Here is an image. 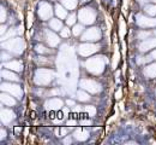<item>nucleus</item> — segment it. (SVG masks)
<instances>
[{
    "instance_id": "4",
    "label": "nucleus",
    "mask_w": 156,
    "mask_h": 145,
    "mask_svg": "<svg viewBox=\"0 0 156 145\" xmlns=\"http://www.w3.org/2000/svg\"><path fill=\"white\" fill-rule=\"evenodd\" d=\"M78 18L84 24H91L95 21V12L93 9H88V7L82 9L78 13Z\"/></svg>"
},
{
    "instance_id": "35",
    "label": "nucleus",
    "mask_w": 156,
    "mask_h": 145,
    "mask_svg": "<svg viewBox=\"0 0 156 145\" xmlns=\"http://www.w3.org/2000/svg\"><path fill=\"white\" fill-rule=\"evenodd\" d=\"M6 137V132H5V129H1V139H4Z\"/></svg>"
},
{
    "instance_id": "10",
    "label": "nucleus",
    "mask_w": 156,
    "mask_h": 145,
    "mask_svg": "<svg viewBox=\"0 0 156 145\" xmlns=\"http://www.w3.org/2000/svg\"><path fill=\"white\" fill-rule=\"evenodd\" d=\"M137 23H138L142 28H151V27H155L156 25V20L145 17V16H143V15H139V16L137 17Z\"/></svg>"
},
{
    "instance_id": "7",
    "label": "nucleus",
    "mask_w": 156,
    "mask_h": 145,
    "mask_svg": "<svg viewBox=\"0 0 156 145\" xmlns=\"http://www.w3.org/2000/svg\"><path fill=\"white\" fill-rule=\"evenodd\" d=\"M80 87L89 91V92H93V93H96V92L101 91V86L98 82H95L93 80H87V79L80 81Z\"/></svg>"
},
{
    "instance_id": "22",
    "label": "nucleus",
    "mask_w": 156,
    "mask_h": 145,
    "mask_svg": "<svg viewBox=\"0 0 156 145\" xmlns=\"http://www.w3.org/2000/svg\"><path fill=\"white\" fill-rule=\"evenodd\" d=\"M61 2H62V5H64L66 9L73 10V9H76V6H77L78 0H61Z\"/></svg>"
},
{
    "instance_id": "20",
    "label": "nucleus",
    "mask_w": 156,
    "mask_h": 145,
    "mask_svg": "<svg viewBox=\"0 0 156 145\" xmlns=\"http://www.w3.org/2000/svg\"><path fill=\"white\" fill-rule=\"evenodd\" d=\"M55 13H57V16H58L60 20H64V18L67 17V11L61 5H59V4L55 5Z\"/></svg>"
},
{
    "instance_id": "36",
    "label": "nucleus",
    "mask_w": 156,
    "mask_h": 145,
    "mask_svg": "<svg viewBox=\"0 0 156 145\" xmlns=\"http://www.w3.org/2000/svg\"><path fill=\"white\" fill-rule=\"evenodd\" d=\"M5 32H6V25H2V27H1V34L4 35V34H5Z\"/></svg>"
},
{
    "instance_id": "13",
    "label": "nucleus",
    "mask_w": 156,
    "mask_h": 145,
    "mask_svg": "<svg viewBox=\"0 0 156 145\" xmlns=\"http://www.w3.org/2000/svg\"><path fill=\"white\" fill-rule=\"evenodd\" d=\"M156 46V39H145V41L140 45V51L145 52L149 51L150 48H154Z\"/></svg>"
},
{
    "instance_id": "25",
    "label": "nucleus",
    "mask_w": 156,
    "mask_h": 145,
    "mask_svg": "<svg viewBox=\"0 0 156 145\" xmlns=\"http://www.w3.org/2000/svg\"><path fill=\"white\" fill-rule=\"evenodd\" d=\"M76 18H77V16L75 13L70 15L69 17H66V24L67 25H75L76 24Z\"/></svg>"
},
{
    "instance_id": "26",
    "label": "nucleus",
    "mask_w": 156,
    "mask_h": 145,
    "mask_svg": "<svg viewBox=\"0 0 156 145\" xmlns=\"http://www.w3.org/2000/svg\"><path fill=\"white\" fill-rule=\"evenodd\" d=\"M82 32H83V25H82V24H75V25H73V29H72L73 35L78 36Z\"/></svg>"
},
{
    "instance_id": "32",
    "label": "nucleus",
    "mask_w": 156,
    "mask_h": 145,
    "mask_svg": "<svg viewBox=\"0 0 156 145\" xmlns=\"http://www.w3.org/2000/svg\"><path fill=\"white\" fill-rule=\"evenodd\" d=\"M6 21V10L4 7H1V22Z\"/></svg>"
},
{
    "instance_id": "14",
    "label": "nucleus",
    "mask_w": 156,
    "mask_h": 145,
    "mask_svg": "<svg viewBox=\"0 0 156 145\" xmlns=\"http://www.w3.org/2000/svg\"><path fill=\"white\" fill-rule=\"evenodd\" d=\"M12 94H10V93H4V94H1V103L4 104V105H6V106H13L15 104H16V101L11 97Z\"/></svg>"
},
{
    "instance_id": "34",
    "label": "nucleus",
    "mask_w": 156,
    "mask_h": 145,
    "mask_svg": "<svg viewBox=\"0 0 156 145\" xmlns=\"http://www.w3.org/2000/svg\"><path fill=\"white\" fill-rule=\"evenodd\" d=\"M150 58H151V59H156V50L151 52V55H150Z\"/></svg>"
},
{
    "instance_id": "2",
    "label": "nucleus",
    "mask_w": 156,
    "mask_h": 145,
    "mask_svg": "<svg viewBox=\"0 0 156 145\" xmlns=\"http://www.w3.org/2000/svg\"><path fill=\"white\" fill-rule=\"evenodd\" d=\"M53 80V73L48 69H39L35 74V82L36 85H48Z\"/></svg>"
},
{
    "instance_id": "16",
    "label": "nucleus",
    "mask_w": 156,
    "mask_h": 145,
    "mask_svg": "<svg viewBox=\"0 0 156 145\" xmlns=\"http://www.w3.org/2000/svg\"><path fill=\"white\" fill-rule=\"evenodd\" d=\"M4 65L5 68H9L10 70H16V71H20L23 69V64L18 61H11L9 63H5Z\"/></svg>"
},
{
    "instance_id": "28",
    "label": "nucleus",
    "mask_w": 156,
    "mask_h": 145,
    "mask_svg": "<svg viewBox=\"0 0 156 145\" xmlns=\"http://www.w3.org/2000/svg\"><path fill=\"white\" fill-rule=\"evenodd\" d=\"M36 51H37L39 53H49V52H51V50L46 48V47L42 46V45H37V46H36Z\"/></svg>"
},
{
    "instance_id": "1",
    "label": "nucleus",
    "mask_w": 156,
    "mask_h": 145,
    "mask_svg": "<svg viewBox=\"0 0 156 145\" xmlns=\"http://www.w3.org/2000/svg\"><path fill=\"white\" fill-rule=\"evenodd\" d=\"M85 67L89 71H91L93 74H100L103 71V67H105V59L103 57H94L90 58L85 62Z\"/></svg>"
},
{
    "instance_id": "31",
    "label": "nucleus",
    "mask_w": 156,
    "mask_h": 145,
    "mask_svg": "<svg viewBox=\"0 0 156 145\" xmlns=\"http://www.w3.org/2000/svg\"><path fill=\"white\" fill-rule=\"evenodd\" d=\"M15 34H16V32H15V30H9V33H7L6 35H4L2 40H7V38H9V36H12V35H15Z\"/></svg>"
},
{
    "instance_id": "29",
    "label": "nucleus",
    "mask_w": 156,
    "mask_h": 145,
    "mask_svg": "<svg viewBox=\"0 0 156 145\" xmlns=\"http://www.w3.org/2000/svg\"><path fill=\"white\" fill-rule=\"evenodd\" d=\"M60 35H61L62 38H69V36H70V29H69V28H62V29L60 30Z\"/></svg>"
},
{
    "instance_id": "21",
    "label": "nucleus",
    "mask_w": 156,
    "mask_h": 145,
    "mask_svg": "<svg viewBox=\"0 0 156 145\" xmlns=\"http://www.w3.org/2000/svg\"><path fill=\"white\" fill-rule=\"evenodd\" d=\"M49 27H51L52 30L59 32V30L62 29V23H61V21H60V18H59V20H51V22H49Z\"/></svg>"
},
{
    "instance_id": "40",
    "label": "nucleus",
    "mask_w": 156,
    "mask_h": 145,
    "mask_svg": "<svg viewBox=\"0 0 156 145\" xmlns=\"http://www.w3.org/2000/svg\"><path fill=\"white\" fill-rule=\"evenodd\" d=\"M151 1H154V2H156V0H151Z\"/></svg>"
},
{
    "instance_id": "37",
    "label": "nucleus",
    "mask_w": 156,
    "mask_h": 145,
    "mask_svg": "<svg viewBox=\"0 0 156 145\" xmlns=\"http://www.w3.org/2000/svg\"><path fill=\"white\" fill-rule=\"evenodd\" d=\"M120 97H121V91L119 90V91H118V93H115V98H118V99H119Z\"/></svg>"
},
{
    "instance_id": "15",
    "label": "nucleus",
    "mask_w": 156,
    "mask_h": 145,
    "mask_svg": "<svg viewBox=\"0 0 156 145\" xmlns=\"http://www.w3.org/2000/svg\"><path fill=\"white\" fill-rule=\"evenodd\" d=\"M144 75L149 79H153L156 76V63H153L150 65H148L145 69H144Z\"/></svg>"
},
{
    "instance_id": "24",
    "label": "nucleus",
    "mask_w": 156,
    "mask_h": 145,
    "mask_svg": "<svg viewBox=\"0 0 156 145\" xmlns=\"http://www.w3.org/2000/svg\"><path fill=\"white\" fill-rule=\"evenodd\" d=\"M144 11L149 16H156V5H147L144 7Z\"/></svg>"
},
{
    "instance_id": "27",
    "label": "nucleus",
    "mask_w": 156,
    "mask_h": 145,
    "mask_svg": "<svg viewBox=\"0 0 156 145\" xmlns=\"http://www.w3.org/2000/svg\"><path fill=\"white\" fill-rule=\"evenodd\" d=\"M151 34H153L151 32H144V30H142V32H139V34H138V38H139L140 40H144V39H149V36H150Z\"/></svg>"
},
{
    "instance_id": "39",
    "label": "nucleus",
    "mask_w": 156,
    "mask_h": 145,
    "mask_svg": "<svg viewBox=\"0 0 156 145\" xmlns=\"http://www.w3.org/2000/svg\"><path fill=\"white\" fill-rule=\"evenodd\" d=\"M64 143H65V144H67V143L70 144V143H71V140H70V139L67 138V139H65V140H64Z\"/></svg>"
},
{
    "instance_id": "9",
    "label": "nucleus",
    "mask_w": 156,
    "mask_h": 145,
    "mask_svg": "<svg viewBox=\"0 0 156 145\" xmlns=\"http://www.w3.org/2000/svg\"><path fill=\"white\" fill-rule=\"evenodd\" d=\"M52 15H53V11H52L51 5L47 4V2H41V4H40V7H39L40 17H41L43 21H46V20H48Z\"/></svg>"
},
{
    "instance_id": "12",
    "label": "nucleus",
    "mask_w": 156,
    "mask_h": 145,
    "mask_svg": "<svg viewBox=\"0 0 156 145\" xmlns=\"http://www.w3.org/2000/svg\"><path fill=\"white\" fill-rule=\"evenodd\" d=\"M15 119V114L10 109H2L1 110V121L4 124H10Z\"/></svg>"
},
{
    "instance_id": "8",
    "label": "nucleus",
    "mask_w": 156,
    "mask_h": 145,
    "mask_svg": "<svg viewBox=\"0 0 156 145\" xmlns=\"http://www.w3.org/2000/svg\"><path fill=\"white\" fill-rule=\"evenodd\" d=\"M98 50V46L94 45V44H83V45L79 46L78 52H79V55L87 57V56H90V55L95 53Z\"/></svg>"
},
{
    "instance_id": "23",
    "label": "nucleus",
    "mask_w": 156,
    "mask_h": 145,
    "mask_svg": "<svg viewBox=\"0 0 156 145\" xmlns=\"http://www.w3.org/2000/svg\"><path fill=\"white\" fill-rule=\"evenodd\" d=\"M77 98L80 102H88V101L90 99V96H89L87 92H84V91H78Z\"/></svg>"
},
{
    "instance_id": "19",
    "label": "nucleus",
    "mask_w": 156,
    "mask_h": 145,
    "mask_svg": "<svg viewBox=\"0 0 156 145\" xmlns=\"http://www.w3.org/2000/svg\"><path fill=\"white\" fill-rule=\"evenodd\" d=\"M88 137H89L88 131H85V129H83V128H79V129H77V131L75 132V138L78 139V140H85Z\"/></svg>"
},
{
    "instance_id": "38",
    "label": "nucleus",
    "mask_w": 156,
    "mask_h": 145,
    "mask_svg": "<svg viewBox=\"0 0 156 145\" xmlns=\"http://www.w3.org/2000/svg\"><path fill=\"white\" fill-rule=\"evenodd\" d=\"M66 103H67V105H75V103H73V101H66Z\"/></svg>"
},
{
    "instance_id": "3",
    "label": "nucleus",
    "mask_w": 156,
    "mask_h": 145,
    "mask_svg": "<svg viewBox=\"0 0 156 145\" xmlns=\"http://www.w3.org/2000/svg\"><path fill=\"white\" fill-rule=\"evenodd\" d=\"M2 47L15 52V53H22L25 48V42L23 39H11L10 41L4 42L2 44Z\"/></svg>"
},
{
    "instance_id": "33",
    "label": "nucleus",
    "mask_w": 156,
    "mask_h": 145,
    "mask_svg": "<svg viewBox=\"0 0 156 145\" xmlns=\"http://www.w3.org/2000/svg\"><path fill=\"white\" fill-rule=\"evenodd\" d=\"M10 58H11L10 55H7V53H5V52L1 53V59H2V61H7V59H10Z\"/></svg>"
},
{
    "instance_id": "17",
    "label": "nucleus",
    "mask_w": 156,
    "mask_h": 145,
    "mask_svg": "<svg viewBox=\"0 0 156 145\" xmlns=\"http://www.w3.org/2000/svg\"><path fill=\"white\" fill-rule=\"evenodd\" d=\"M46 106L49 108V109H61L62 108V101H60L59 98L51 99L46 103Z\"/></svg>"
},
{
    "instance_id": "18",
    "label": "nucleus",
    "mask_w": 156,
    "mask_h": 145,
    "mask_svg": "<svg viewBox=\"0 0 156 145\" xmlns=\"http://www.w3.org/2000/svg\"><path fill=\"white\" fill-rule=\"evenodd\" d=\"M1 76L4 79H6V80H10V81H18L20 80V78L15 73H11L9 70H2L1 71Z\"/></svg>"
},
{
    "instance_id": "11",
    "label": "nucleus",
    "mask_w": 156,
    "mask_h": 145,
    "mask_svg": "<svg viewBox=\"0 0 156 145\" xmlns=\"http://www.w3.org/2000/svg\"><path fill=\"white\" fill-rule=\"evenodd\" d=\"M46 41L47 44L51 46V47H55L57 45L59 44L60 41V39H59V36H57L54 33H52V32H49V30H46Z\"/></svg>"
},
{
    "instance_id": "5",
    "label": "nucleus",
    "mask_w": 156,
    "mask_h": 145,
    "mask_svg": "<svg viewBox=\"0 0 156 145\" xmlns=\"http://www.w3.org/2000/svg\"><path fill=\"white\" fill-rule=\"evenodd\" d=\"M1 90L4 91V92H7V93H10V94H12L13 97H16V98H22V96H23V91H22V88H20L18 85H12V83H2L1 85Z\"/></svg>"
},
{
    "instance_id": "30",
    "label": "nucleus",
    "mask_w": 156,
    "mask_h": 145,
    "mask_svg": "<svg viewBox=\"0 0 156 145\" xmlns=\"http://www.w3.org/2000/svg\"><path fill=\"white\" fill-rule=\"evenodd\" d=\"M85 110H87V113H89L91 116H93V115H95V113H96V110H95V108H94V106H87V108H85Z\"/></svg>"
},
{
    "instance_id": "6",
    "label": "nucleus",
    "mask_w": 156,
    "mask_h": 145,
    "mask_svg": "<svg viewBox=\"0 0 156 145\" xmlns=\"http://www.w3.org/2000/svg\"><path fill=\"white\" fill-rule=\"evenodd\" d=\"M101 39V32L98 28H90L88 29L83 36H82V40L83 41H96V40H100Z\"/></svg>"
}]
</instances>
